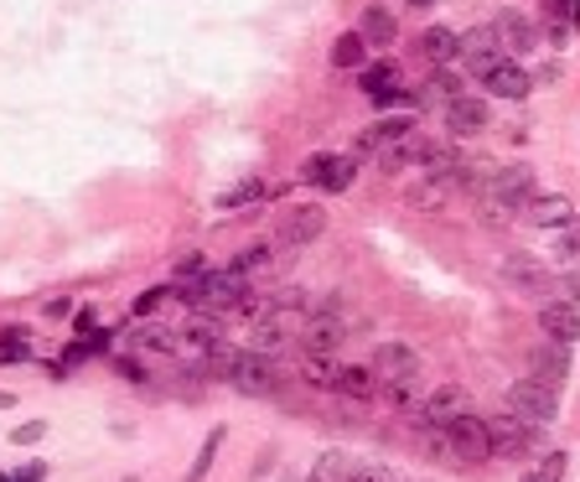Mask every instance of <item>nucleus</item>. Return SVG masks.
Here are the masks:
<instances>
[{
    "instance_id": "79ce46f5",
    "label": "nucleus",
    "mask_w": 580,
    "mask_h": 482,
    "mask_svg": "<svg viewBox=\"0 0 580 482\" xmlns=\"http://www.w3.org/2000/svg\"><path fill=\"white\" fill-rule=\"evenodd\" d=\"M68 312H73V302H68V296H58V302L47 306V317H68Z\"/></svg>"
},
{
    "instance_id": "2eb2a0df",
    "label": "nucleus",
    "mask_w": 580,
    "mask_h": 482,
    "mask_svg": "<svg viewBox=\"0 0 580 482\" xmlns=\"http://www.w3.org/2000/svg\"><path fill=\"white\" fill-rule=\"evenodd\" d=\"M482 83H488V94H498V99H529V89H534L529 73L519 68V58H498L488 73H482Z\"/></svg>"
},
{
    "instance_id": "4be33fe9",
    "label": "nucleus",
    "mask_w": 580,
    "mask_h": 482,
    "mask_svg": "<svg viewBox=\"0 0 580 482\" xmlns=\"http://www.w3.org/2000/svg\"><path fill=\"white\" fill-rule=\"evenodd\" d=\"M420 151H425V140H420V136H404V140H394V146H384V151L373 156V161L384 166V171H410V166H420Z\"/></svg>"
},
{
    "instance_id": "0eeeda50",
    "label": "nucleus",
    "mask_w": 580,
    "mask_h": 482,
    "mask_svg": "<svg viewBox=\"0 0 580 482\" xmlns=\"http://www.w3.org/2000/svg\"><path fill=\"white\" fill-rule=\"evenodd\" d=\"M301 177L312 181V187H322V193H347V187H353V156H343V151H316V156H306Z\"/></svg>"
},
{
    "instance_id": "a878e982",
    "label": "nucleus",
    "mask_w": 580,
    "mask_h": 482,
    "mask_svg": "<svg viewBox=\"0 0 580 482\" xmlns=\"http://www.w3.org/2000/svg\"><path fill=\"white\" fill-rule=\"evenodd\" d=\"M301 378L312 384V390H337V358H301Z\"/></svg>"
},
{
    "instance_id": "a211bd4d",
    "label": "nucleus",
    "mask_w": 580,
    "mask_h": 482,
    "mask_svg": "<svg viewBox=\"0 0 580 482\" xmlns=\"http://www.w3.org/2000/svg\"><path fill=\"white\" fill-rule=\"evenodd\" d=\"M534 374L550 378V384H566L570 378V343H554V337H544V343H534Z\"/></svg>"
},
{
    "instance_id": "5701e85b",
    "label": "nucleus",
    "mask_w": 580,
    "mask_h": 482,
    "mask_svg": "<svg viewBox=\"0 0 580 482\" xmlns=\"http://www.w3.org/2000/svg\"><path fill=\"white\" fill-rule=\"evenodd\" d=\"M181 337H187L193 347H203V353H218V347H224V322H218V317H203V312H197V317L181 327Z\"/></svg>"
},
{
    "instance_id": "a18cd8bd",
    "label": "nucleus",
    "mask_w": 580,
    "mask_h": 482,
    "mask_svg": "<svg viewBox=\"0 0 580 482\" xmlns=\"http://www.w3.org/2000/svg\"><path fill=\"white\" fill-rule=\"evenodd\" d=\"M523 482H550V478H544V472H529V478H523Z\"/></svg>"
},
{
    "instance_id": "4468645a",
    "label": "nucleus",
    "mask_w": 580,
    "mask_h": 482,
    "mask_svg": "<svg viewBox=\"0 0 580 482\" xmlns=\"http://www.w3.org/2000/svg\"><path fill=\"white\" fill-rule=\"evenodd\" d=\"M456 415H466V394L456 390V384L431 390L425 400H420V410H415V421H425V425H451Z\"/></svg>"
},
{
    "instance_id": "423d86ee",
    "label": "nucleus",
    "mask_w": 580,
    "mask_h": 482,
    "mask_svg": "<svg viewBox=\"0 0 580 482\" xmlns=\"http://www.w3.org/2000/svg\"><path fill=\"white\" fill-rule=\"evenodd\" d=\"M492 37H498V47H503L508 58H523V52H534L539 27L529 21V11H513V6H503V11L492 16Z\"/></svg>"
},
{
    "instance_id": "ddd939ff",
    "label": "nucleus",
    "mask_w": 580,
    "mask_h": 482,
    "mask_svg": "<svg viewBox=\"0 0 580 482\" xmlns=\"http://www.w3.org/2000/svg\"><path fill=\"white\" fill-rule=\"evenodd\" d=\"M503 275H508V286L529 291V296H550V291H554V275L544 270L534 255H508L503 259Z\"/></svg>"
},
{
    "instance_id": "cd10ccee",
    "label": "nucleus",
    "mask_w": 580,
    "mask_h": 482,
    "mask_svg": "<svg viewBox=\"0 0 580 482\" xmlns=\"http://www.w3.org/2000/svg\"><path fill=\"white\" fill-rule=\"evenodd\" d=\"M269 265V244H249V249H238L234 255V265L228 270H238V275H259Z\"/></svg>"
},
{
    "instance_id": "1a4fd4ad",
    "label": "nucleus",
    "mask_w": 580,
    "mask_h": 482,
    "mask_svg": "<svg viewBox=\"0 0 580 482\" xmlns=\"http://www.w3.org/2000/svg\"><path fill=\"white\" fill-rule=\"evenodd\" d=\"M519 218L529 228H566L570 218H576V203H570L566 193H534L529 203H523Z\"/></svg>"
},
{
    "instance_id": "a19ab883",
    "label": "nucleus",
    "mask_w": 580,
    "mask_h": 482,
    "mask_svg": "<svg viewBox=\"0 0 580 482\" xmlns=\"http://www.w3.org/2000/svg\"><path fill=\"white\" fill-rule=\"evenodd\" d=\"M539 472H544V478H550V482H560V478H566V452H550V456H544V468H539Z\"/></svg>"
},
{
    "instance_id": "37998d69",
    "label": "nucleus",
    "mask_w": 580,
    "mask_h": 482,
    "mask_svg": "<svg viewBox=\"0 0 580 482\" xmlns=\"http://www.w3.org/2000/svg\"><path fill=\"white\" fill-rule=\"evenodd\" d=\"M347 482H394V478H389V472H353Z\"/></svg>"
},
{
    "instance_id": "f03ea898",
    "label": "nucleus",
    "mask_w": 580,
    "mask_h": 482,
    "mask_svg": "<svg viewBox=\"0 0 580 482\" xmlns=\"http://www.w3.org/2000/svg\"><path fill=\"white\" fill-rule=\"evenodd\" d=\"M544 431H550V425H529L523 415H513V410L503 405V415H492V421H488L492 456H523V452H534L539 441H544Z\"/></svg>"
},
{
    "instance_id": "b1692460",
    "label": "nucleus",
    "mask_w": 580,
    "mask_h": 482,
    "mask_svg": "<svg viewBox=\"0 0 580 482\" xmlns=\"http://www.w3.org/2000/svg\"><path fill=\"white\" fill-rule=\"evenodd\" d=\"M379 394H384L394 410H410V415H415L420 400H425V394L415 390V378H384V384H379Z\"/></svg>"
},
{
    "instance_id": "473e14b6",
    "label": "nucleus",
    "mask_w": 580,
    "mask_h": 482,
    "mask_svg": "<svg viewBox=\"0 0 580 482\" xmlns=\"http://www.w3.org/2000/svg\"><path fill=\"white\" fill-rule=\"evenodd\" d=\"M218 446H224V431H213V436H208V446L197 452V462H193V472H187V482H203V472L213 468V456H218Z\"/></svg>"
},
{
    "instance_id": "bb28decb",
    "label": "nucleus",
    "mask_w": 580,
    "mask_h": 482,
    "mask_svg": "<svg viewBox=\"0 0 580 482\" xmlns=\"http://www.w3.org/2000/svg\"><path fill=\"white\" fill-rule=\"evenodd\" d=\"M363 52H368V42H363L357 31H343V37L332 42V68H357V62H363Z\"/></svg>"
},
{
    "instance_id": "6e6552de",
    "label": "nucleus",
    "mask_w": 580,
    "mask_h": 482,
    "mask_svg": "<svg viewBox=\"0 0 580 482\" xmlns=\"http://www.w3.org/2000/svg\"><path fill=\"white\" fill-rule=\"evenodd\" d=\"M322 228H327V213L316 208V203H296L291 213H281V224H275V239L285 249H301V244L322 239Z\"/></svg>"
},
{
    "instance_id": "7ed1b4c3",
    "label": "nucleus",
    "mask_w": 580,
    "mask_h": 482,
    "mask_svg": "<svg viewBox=\"0 0 580 482\" xmlns=\"http://www.w3.org/2000/svg\"><path fill=\"white\" fill-rule=\"evenodd\" d=\"M228 384H234L238 394L265 400V394L275 390V363H269V353H254V347L234 353V358H228Z\"/></svg>"
},
{
    "instance_id": "9d476101",
    "label": "nucleus",
    "mask_w": 580,
    "mask_h": 482,
    "mask_svg": "<svg viewBox=\"0 0 580 482\" xmlns=\"http://www.w3.org/2000/svg\"><path fill=\"white\" fill-rule=\"evenodd\" d=\"M488 120H492V109H488V99H476V94H456V99L446 105V130L456 140H462V136H482Z\"/></svg>"
},
{
    "instance_id": "f8f14e48",
    "label": "nucleus",
    "mask_w": 580,
    "mask_h": 482,
    "mask_svg": "<svg viewBox=\"0 0 580 482\" xmlns=\"http://www.w3.org/2000/svg\"><path fill=\"white\" fill-rule=\"evenodd\" d=\"M373 374H379V384H384V378H420L415 343H379V353H373Z\"/></svg>"
},
{
    "instance_id": "c85d7f7f",
    "label": "nucleus",
    "mask_w": 580,
    "mask_h": 482,
    "mask_svg": "<svg viewBox=\"0 0 580 482\" xmlns=\"http://www.w3.org/2000/svg\"><path fill=\"white\" fill-rule=\"evenodd\" d=\"M554 16V37H570V27H580V0H544Z\"/></svg>"
},
{
    "instance_id": "c756f323",
    "label": "nucleus",
    "mask_w": 580,
    "mask_h": 482,
    "mask_svg": "<svg viewBox=\"0 0 580 482\" xmlns=\"http://www.w3.org/2000/svg\"><path fill=\"white\" fill-rule=\"evenodd\" d=\"M254 197H265V187H259V181H234V187H228V193H218V208H244V203H254Z\"/></svg>"
},
{
    "instance_id": "c03bdc74",
    "label": "nucleus",
    "mask_w": 580,
    "mask_h": 482,
    "mask_svg": "<svg viewBox=\"0 0 580 482\" xmlns=\"http://www.w3.org/2000/svg\"><path fill=\"white\" fill-rule=\"evenodd\" d=\"M410 6H415V11H431V6H435V0H410Z\"/></svg>"
},
{
    "instance_id": "dca6fc26",
    "label": "nucleus",
    "mask_w": 580,
    "mask_h": 482,
    "mask_svg": "<svg viewBox=\"0 0 580 482\" xmlns=\"http://www.w3.org/2000/svg\"><path fill=\"white\" fill-rule=\"evenodd\" d=\"M539 332L554 337V343H580V306L544 302V306H539Z\"/></svg>"
},
{
    "instance_id": "39448f33",
    "label": "nucleus",
    "mask_w": 580,
    "mask_h": 482,
    "mask_svg": "<svg viewBox=\"0 0 580 482\" xmlns=\"http://www.w3.org/2000/svg\"><path fill=\"white\" fill-rule=\"evenodd\" d=\"M343 337H347V327H343V317L332 312V306H322V312H312L306 317V327H301V353H312V358H332L337 347H343Z\"/></svg>"
},
{
    "instance_id": "ea45409f",
    "label": "nucleus",
    "mask_w": 580,
    "mask_h": 482,
    "mask_svg": "<svg viewBox=\"0 0 580 482\" xmlns=\"http://www.w3.org/2000/svg\"><path fill=\"white\" fill-rule=\"evenodd\" d=\"M47 436V425L42 421H27L21 431H16V446H31V441H42Z\"/></svg>"
},
{
    "instance_id": "9b49d317",
    "label": "nucleus",
    "mask_w": 580,
    "mask_h": 482,
    "mask_svg": "<svg viewBox=\"0 0 580 482\" xmlns=\"http://www.w3.org/2000/svg\"><path fill=\"white\" fill-rule=\"evenodd\" d=\"M456 58H462V68H472V73H488L492 62L508 58V52L498 47V37H492V21H488V27L462 31V47H456Z\"/></svg>"
},
{
    "instance_id": "393cba45",
    "label": "nucleus",
    "mask_w": 580,
    "mask_h": 482,
    "mask_svg": "<svg viewBox=\"0 0 580 482\" xmlns=\"http://www.w3.org/2000/svg\"><path fill=\"white\" fill-rule=\"evenodd\" d=\"M420 94H431L435 105H451V99H456V94H466V89H462V73H456V68L446 62V68H435L431 83H425Z\"/></svg>"
},
{
    "instance_id": "aec40b11",
    "label": "nucleus",
    "mask_w": 580,
    "mask_h": 482,
    "mask_svg": "<svg viewBox=\"0 0 580 482\" xmlns=\"http://www.w3.org/2000/svg\"><path fill=\"white\" fill-rule=\"evenodd\" d=\"M357 37H363L368 47H389L394 37H400V27H394V16H389L384 6H368L363 21H357Z\"/></svg>"
},
{
    "instance_id": "412c9836",
    "label": "nucleus",
    "mask_w": 580,
    "mask_h": 482,
    "mask_svg": "<svg viewBox=\"0 0 580 482\" xmlns=\"http://www.w3.org/2000/svg\"><path fill=\"white\" fill-rule=\"evenodd\" d=\"M456 47H462V37H456L451 27H425V37H420V52H425L435 68L456 62Z\"/></svg>"
},
{
    "instance_id": "58836bf2",
    "label": "nucleus",
    "mask_w": 580,
    "mask_h": 482,
    "mask_svg": "<svg viewBox=\"0 0 580 482\" xmlns=\"http://www.w3.org/2000/svg\"><path fill=\"white\" fill-rule=\"evenodd\" d=\"M166 302V291L156 286V291H146V296H140V302H135V317H150V312H156V306Z\"/></svg>"
},
{
    "instance_id": "2f4dec72",
    "label": "nucleus",
    "mask_w": 580,
    "mask_h": 482,
    "mask_svg": "<svg viewBox=\"0 0 580 482\" xmlns=\"http://www.w3.org/2000/svg\"><path fill=\"white\" fill-rule=\"evenodd\" d=\"M554 234H560V244H554V255H560V259H580V213L570 218L566 228H554Z\"/></svg>"
},
{
    "instance_id": "7c9ffc66",
    "label": "nucleus",
    "mask_w": 580,
    "mask_h": 482,
    "mask_svg": "<svg viewBox=\"0 0 580 482\" xmlns=\"http://www.w3.org/2000/svg\"><path fill=\"white\" fill-rule=\"evenodd\" d=\"M400 78H394V68L389 62H373V68H363V94H384V89H394Z\"/></svg>"
},
{
    "instance_id": "f3484780",
    "label": "nucleus",
    "mask_w": 580,
    "mask_h": 482,
    "mask_svg": "<svg viewBox=\"0 0 580 482\" xmlns=\"http://www.w3.org/2000/svg\"><path fill=\"white\" fill-rule=\"evenodd\" d=\"M404 136H415V115H389V120H373L368 136L357 140L353 156H379L384 146H394V140H404Z\"/></svg>"
},
{
    "instance_id": "6ab92c4d",
    "label": "nucleus",
    "mask_w": 580,
    "mask_h": 482,
    "mask_svg": "<svg viewBox=\"0 0 580 482\" xmlns=\"http://www.w3.org/2000/svg\"><path fill=\"white\" fill-rule=\"evenodd\" d=\"M332 394H347V400H373L379 394V374L363 368V363H337V390Z\"/></svg>"
},
{
    "instance_id": "f257e3e1",
    "label": "nucleus",
    "mask_w": 580,
    "mask_h": 482,
    "mask_svg": "<svg viewBox=\"0 0 580 482\" xmlns=\"http://www.w3.org/2000/svg\"><path fill=\"white\" fill-rule=\"evenodd\" d=\"M513 415H523L529 425H550L554 415H560V384H550V378H519V384H508V400H503Z\"/></svg>"
},
{
    "instance_id": "e433bc0d",
    "label": "nucleus",
    "mask_w": 580,
    "mask_h": 482,
    "mask_svg": "<svg viewBox=\"0 0 580 482\" xmlns=\"http://www.w3.org/2000/svg\"><path fill=\"white\" fill-rule=\"evenodd\" d=\"M27 332H0V358H27Z\"/></svg>"
},
{
    "instance_id": "f704fd0d",
    "label": "nucleus",
    "mask_w": 580,
    "mask_h": 482,
    "mask_svg": "<svg viewBox=\"0 0 580 482\" xmlns=\"http://www.w3.org/2000/svg\"><path fill=\"white\" fill-rule=\"evenodd\" d=\"M306 482H347L343 478V456H322V462H316V468H312V478H306Z\"/></svg>"
},
{
    "instance_id": "20e7f679",
    "label": "nucleus",
    "mask_w": 580,
    "mask_h": 482,
    "mask_svg": "<svg viewBox=\"0 0 580 482\" xmlns=\"http://www.w3.org/2000/svg\"><path fill=\"white\" fill-rule=\"evenodd\" d=\"M446 441H451V456L456 462H488L492 456V436H488V421L482 415H456V421L446 425Z\"/></svg>"
},
{
    "instance_id": "4c0bfd02",
    "label": "nucleus",
    "mask_w": 580,
    "mask_h": 482,
    "mask_svg": "<svg viewBox=\"0 0 580 482\" xmlns=\"http://www.w3.org/2000/svg\"><path fill=\"white\" fill-rule=\"evenodd\" d=\"M197 275H208V265H203V255H181V265H177V281H197Z\"/></svg>"
},
{
    "instance_id": "72a5a7b5",
    "label": "nucleus",
    "mask_w": 580,
    "mask_h": 482,
    "mask_svg": "<svg viewBox=\"0 0 580 482\" xmlns=\"http://www.w3.org/2000/svg\"><path fill=\"white\" fill-rule=\"evenodd\" d=\"M140 347H150V353H171V347H177V332L171 327H146L140 332Z\"/></svg>"
},
{
    "instance_id": "c9c22d12",
    "label": "nucleus",
    "mask_w": 580,
    "mask_h": 482,
    "mask_svg": "<svg viewBox=\"0 0 580 482\" xmlns=\"http://www.w3.org/2000/svg\"><path fill=\"white\" fill-rule=\"evenodd\" d=\"M554 291H560V302L580 306V270H566L560 281H554Z\"/></svg>"
}]
</instances>
